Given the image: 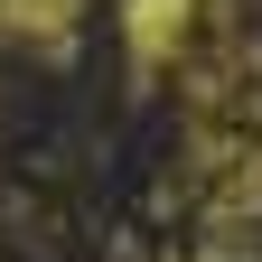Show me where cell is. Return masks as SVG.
<instances>
[{
    "mask_svg": "<svg viewBox=\"0 0 262 262\" xmlns=\"http://www.w3.org/2000/svg\"><path fill=\"white\" fill-rule=\"evenodd\" d=\"M225 0H122V38H131V75H169V66H196L215 38L206 19Z\"/></svg>",
    "mask_w": 262,
    "mask_h": 262,
    "instance_id": "obj_1",
    "label": "cell"
},
{
    "mask_svg": "<svg viewBox=\"0 0 262 262\" xmlns=\"http://www.w3.org/2000/svg\"><path fill=\"white\" fill-rule=\"evenodd\" d=\"M75 0H0V38L38 47V56H75Z\"/></svg>",
    "mask_w": 262,
    "mask_h": 262,
    "instance_id": "obj_2",
    "label": "cell"
},
{
    "mask_svg": "<svg viewBox=\"0 0 262 262\" xmlns=\"http://www.w3.org/2000/svg\"><path fill=\"white\" fill-rule=\"evenodd\" d=\"M196 262H206V253H196Z\"/></svg>",
    "mask_w": 262,
    "mask_h": 262,
    "instance_id": "obj_3",
    "label": "cell"
}]
</instances>
